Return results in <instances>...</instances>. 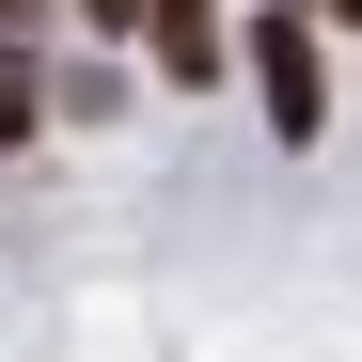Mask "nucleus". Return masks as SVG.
I'll use <instances>...</instances> for the list:
<instances>
[{
	"label": "nucleus",
	"instance_id": "obj_6",
	"mask_svg": "<svg viewBox=\"0 0 362 362\" xmlns=\"http://www.w3.org/2000/svg\"><path fill=\"white\" fill-rule=\"evenodd\" d=\"M331 16H362V0H331Z\"/></svg>",
	"mask_w": 362,
	"mask_h": 362
},
{
	"label": "nucleus",
	"instance_id": "obj_7",
	"mask_svg": "<svg viewBox=\"0 0 362 362\" xmlns=\"http://www.w3.org/2000/svg\"><path fill=\"white\" fill-rule=\"evenodd\" d=\"M284 16H299V0H284Z\"/></svg>",
	"mask_w": 362,
	"mask_h": 362
},
{
	"label": "nucleus",
	"instance_id": "obj_3",
	"mask_svg": "<svg viewBox=\"0 0 362 362\" xmlns=\"http://www.w3.org/2000/svg\"><path fill=\"white\" fill-rule=\"evenodd\" d=\"M32 110H47V95H32V64L0 47V142H32Z\"/></svg>",
	"mask_w": 362,
	"mask_h": 362
},
{
	"label": "nucleus",
	"instance_id": "obj_2",
	"mask_svg": "<svg viewBox=\"0 0 362 362\" xmlns=\"http://www.w3.org/2000/svg\"><path fill=\"white\" fill-rule=\"evenodd\" d=\"M142 32H158L173 79H221V0H142Z\"/></svg>",
	"mask_w": 362,
	"mask_h": 362
},
{
	"label": "nucleus",
	"instance_id": "obj_5",
	"mask_svg": "<svg viewBox=\"0 0 362 362\" xmlns=\"http://www.w3.org/2000/svg\"><path fill=\"white\" fill-rule=\"evenodd\" d=\"M0 32H32V0H0Z\"/></svg>",
	"mask_w": 362,
	"mask_h": 362
},
{
	"label": "nucleus",
	"instance_id": "obj_4",
	"mask_svg": "<svg viewBox=\"0 0 362 362\" xmlns=\"http://www.w3.org/2000/svg\"><path fill=\"white\" fill-rule=\"evenodd\" d=\"M64 16H79V32H142V0H64Z\"/></svg>",
	"mask_w": 362,
	"mask_h": 362
},
{
	"label": "nucleus",
	"instance_id": "obj_1",
	"mask_svg": "<svg viewBox=\"0 0 362 362\" xmlns=\"http://www.w3.org/2000/svg\"><path fill=\"white\" fill-rule=\"evenodd\" d=\"M252 79H268V127H284V142H315V127H331V79H315V32H299L284 0H268V32H252Z\"/></svg>",
	"mask_w": 362,
	"mask_h": 362
}]
</instances>
